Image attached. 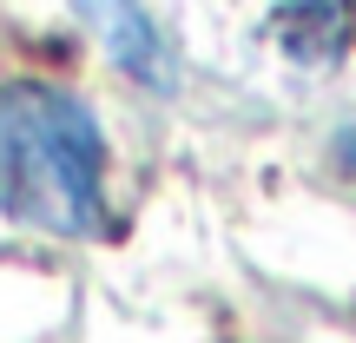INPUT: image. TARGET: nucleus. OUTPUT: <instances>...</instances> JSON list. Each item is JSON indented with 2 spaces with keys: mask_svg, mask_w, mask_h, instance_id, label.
<instances>
[{
  "mask_svg": "<svg viewBox=\"0 0 356 343\" xmlns=\"http://www.w3.org/2000/svg\"><path fill=\"white\" fill-rule=\"evenodd\" d=\"M0 205L47 238H119L106 205V132L53 79L0 86Z\"/></svg>",
  "mask_w": 356,
  "mask_h": 343,
  "instance_id": "obj_1",
  "label": "nucleus"
},
{
  "mask_svg": "<svg viewBox=\"0 0 356 343\" xmlns=\"http://www.w3.org/2000/svg\"><path fill=\"white\" fill-rule=\"evenodd\" d=\"M79 20L99 33L106 60L119 66V73H132L145 93H172L178 86V60L165 47V33L152 26V13L139 7V0H73Z\"/></svg>",
  "mask_w": 356,
  "mask_h": 343,
  "instance_id": "obj_2",
  "label": "nucleus"
},
{
  "mask_svg": "<svg viewBox=\"0 0 356 343\" xmlns=\"http://www.w3.org/2000/svg\"><path fill=\"white\" fill-rule=\"evenodd\" d=\"M264 40L291 66H337L356 47V0H277L264 13Z\"/></svg>",
  "mask_w": 356,
  "mask_h": 343,
  "instance_id": "obj_3",
  "label": "nucleus"
},
{
  "mask_svg": "<svg viewBox=\"0 0 356 343\" xmlns=\"http://www.w3.org/2000/svg\"><path fill=\"white\" fill-rule=\"evenodd\" d=\"M330 159H337V172H343V178H356V126H343L330 139Z\"/></svg>",
  "mask_w": 356,
  "mask_h": 343,
  "instance_id": "obj_4",
  "label": "nucleus"
}]
</instances>
